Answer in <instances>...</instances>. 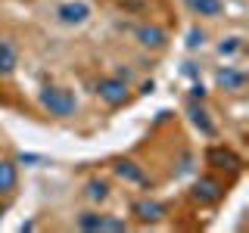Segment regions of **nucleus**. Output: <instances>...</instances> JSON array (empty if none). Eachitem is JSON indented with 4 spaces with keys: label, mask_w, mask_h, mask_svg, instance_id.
Masks as SVG:
<instances>
[{
    "label": "nucleus",
    "mask_w": 249,
    "mask_h": 233,
    "mask_svg": "<svg viewBox=\"0 0 249 233\" xmlns=\"http://www.w3.org/2000/svg\"><path fill=\"white\" fill-rule=\"evenodd\" d=\"M37 103H41V109L50 118H72V115L78 112V97L72 87H66V84H47V87L37 93Z\"/></svg>",
    "instance_id": "f257e3e1"
},
{
    "label": "nucleus",
    "mask_w": 249,
    "mask_h": 233,
    "mask_svg": "<svg viewBox=\"0 0 249 233\" xmlns=\"http://www.w3.org/2000/svg\"><path fill=\"white\" fill-rule=\"evenodd\" d=\"M75 227L84 230V233H124L131 230V224L119 215H109V212H100V208H88L75 217Z\"/></svg>",
    "instance_id": "f03ea898"
},
{
    "label": "nucleus",
    "mask_w": 249,
    "mask_h": 233,
    "mask_svg": "<svg viewBox=\"0 0 249 233\" xmlns=\"http://www.w3.org/2000/svg\"><path fill=\"white\" fill-rule=\"evenodd\" d=\"M90 19H93L90 0H59L56 10H53V22H56L59 28H69V31L84 28Z\"/></svg>",
    "instance_id": "7ed1b4c3"
},
{
    "label": "nucleus",
    "mask_w": 249,
    "mask_h": 233,
    "mask_svg": "<svg viewBox=\"0 0 249 233\" xmlns=\"http://www.w3.org/2000/svg\"><path fill=\"white\" fill-rule=\"evenodd\" d=\"M93 93H97V100L109 109H122L124 103L131 100V87L128 81L119 75H103L97 84H93Z\"/></svg>",
    "instance_id": "20e7f679"
},
{
    "label": "nucleus",
    "mask_w": 249,
    "mask_h": 233,
    "mask_svg": "<svg viewBox=\"0 0 249 233\" xmlns=\"http://www.w3.org/2000/svg\"><path fill=\"white\" fill-rule=\"evenodd\" d=\"M131 215H134L140 224H159L162 217L168 215V208H165V202H159V199H137L134 205H131Z\"/></svg>",
    "instance_id": "39448f33"
},
{
    "label": "nucleus",
    "mask_w": 249,
    "mask_h": 233,
    "mask_svg": "<svg viewBox=\"0 0 249 233\" xmlns=\"http://www.w3.org/2000/svg\"><path fill=\"white\" fill-rule=\"evenodd\" d=\"M134 37L143 50H165V44H168V31L159 25H140L134 31Z\"/></svg>",
    "instance_id": "423d86ee"
},
{
    "label": "nucleus",
    "mask_w": 249,
    "mask_h": 233,
    "mask_svg": "<svg viewBox=\"0 0 249 233\" xmlns=\"http://www.w3.org/2000/svg\"><path fill=\"white\" fill-rule=\"evenodd\" d=\"M187 13L196 16V19H221L224 13H228V6H224V0H184Z\"/></svg>",
    "instance_id": "0eeeda50"
},
{
    "label": "nucleus",
    "mask_w": 249,
    "mask_h": 233,
    "mask_svg": "<svg viewBox=\"0 0 249 233\" xmlns=\"http://www.w3.org/2000/svg\"><path fill=\"white\" fill-rule=\"evenodd\" d=\"M19 68V44L13 37H0V78H10Z\"/></svg>",
    "instance_id": "6e6552de"
},
{
    "label": "nucleus",
    "mask_w": 249,
    "mask_h": 233,
    "mask_svg": "<svg viewBox=\"0 0 249 233\" xmlns=\"http://www.w3.org/2000/svg\"><path fill=\"white\" fill-rule=\"evenodd\" d=\"M215 84L218 87H224V90H243L246 87V72L243 68H233V66H224V68H218L215 72Z\"/></svg>",
    "instance_id": "1a4fd4ad"
},
{
    "label": "nucleus",
    "mask_w": 249,
    "mask_h": 233,
    "mask_svg": "<svg viewBox=\"0 0 249 233\" xmlns=\"http://www.w3.org/2000/svg\"><path fill=\"white\" fill-rule=\"evenodd\" d=\"M84 196L100 208V205H106V202L112 199V183L103 181V177H90V181L84 183Z\"/></svg>",
    "instance_id": "9d476101"
},
{
    "label": "nucleus",
    "mask_w": 249,
    "mask_h": 233,
    "mask_svg": "<svg viewBox=\"0 0 249 233\" xmlns=\"http://www.w3.org/2000/svg\"><path fill=\"white\" fill-rule=\"evenodd\" d=\"M19 186V165L13 159H0V196H10Z\"/></svg>",
    "instance_id": "9b49d317"
},
{
    "label": "nucleus",
    "mask_w": 249,
    "mask_h": 233,
    "mask_svg": "<svg viewBox=\"0 0 249 233\" xmlns=\"http://www.w3.org/2000/svg\"><path fill=\"white\" fill-rule=\"evenodd\" d=\"M221 196H224V186L212 181V177H199L193 183V199H199V202H218Z\"/></svg>",
    "instance_id": "f8f14e48"
},
{
    "label": "nucleus",
    "mask_w": 249,
    "mask_h": 233,
    "mask_svg": "<svg viewBox=\"0 0 249 233\" xmlns=\"http://www.w3.org/2000/svg\"><path fill=\"white\" fill-rule=\"evenodd\" d=\"M115 174L124 177L128 183H140V186L146 183V174L140 171V165H134V162H119V165H115Z\"/></svg>",
    "instance_id": "ddd939ff"
},
{
    "label": "nucleus",
    "mask_w": 249,
    "mask_h": 233,
    "mask_svg": "<svg viewBox=\"0 0 249 233\" xmlns=\"http://www.w3.org/2000/svg\"><path fill=\"white\" fill-rule=\"evenodd\" d=\"M190 121L196 124V128L202 131V134L206 137H215V124L209 121V112L202 106H196V103H190Z\"/></svg>",
    "instance_id": "4468645a"
},
{
    "label": "nucleus",
    "mask_w": 249,
    "mask_h": 233,
    "mask_svg": "<svg viewBox=\"0 0 249 233\" xmlns=\"http://www.w3.org/2000/svg\"><path fill=\"white\" fill-rule=\"evenodd\" d=\"M215 50H218V56H224V59L237 56V53L243 50V34H228V37H221Z\"/></svg>",
    "instance_id": "2eb2a0df"
}]
</instances>
